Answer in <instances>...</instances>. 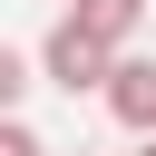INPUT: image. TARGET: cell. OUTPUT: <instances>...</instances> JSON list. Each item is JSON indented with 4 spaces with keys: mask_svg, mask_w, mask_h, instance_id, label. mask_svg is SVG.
<instances>
[{
    "mask_svg": "<svg viewBox=\"0 0 156 156\" xmlns=\"http://www.w3.org/2000/svg\"><path fill=\"white\" fill-rule=\"evenodd\" d=\"M117 58H127V49H107V39H88V29L68 20V10H58V29L39 39V78H49V88H68V98H88V88H107V78H117Z\"/></svg>",
    "mask_w": 156,
    "mask_h": 156,
    "instance_id": "cell-1",
    "label": "cell"
},
{
    "mask_svg": "<svg viewBox=\"0 0 156 156\" xmlns=\"http://www.w3.org/2000/svg\"><path fill=\"white\" fill-rule=\"evenodd\" d=\"M98 98H107V117H117L127 136H156V58H136V49H127V58H117V78H107Z\"/></svg>",
    "mask_w": 156,
    "mask_h": 156,
    "instance_id": "cell-2",
    "label": "cell"
},
{
    "mask_svg": "<svg viewBox=\"0 0 156 156\" xmlns=\"http://www.w3.org/2000/svg\"><path fill=\"white\" fill-rule=\"evenodd\" d=\"M68 20H78L88 39H107V49H127V39L146 29V0H68Z\"/></svg>",
    "mask_w": 156,
    "mask_h": 156,
    "instance_id": "cell-3",
    "label": "cell"
},
{
    "mask_svg": "<svg viewBox=\"0 0 156 156\" xmlns=\"http://www.w3.org/2000/svg\"><path fill=\"white\" fill-rule=\"evenodd\" d=\"M39 88V58H20V49H0V107H20Z\"/></svg>",
    "mask_w": 156,
    "mask_h": 156,
    "instance_id": "cell-4",
    "label": "cell"
},
{
    "mask_svg": "<svg viewBox=\"0 0 156 156\" xmlns=\"http://www.w3.org/2000/svg\"><path fill=\"white\" fill-rule=\"evenodd\" d=\"M0 156H49V146H39V136H29L20 117H0Z\"/></svg>",
    "mask_w": 156,
    "mask_h": 156,
    "instance_id": "cell-5",
    "label": "cell"
},
{
    "mask_svg": "<svg viewBox=\"0 0 156 156\" xmlns=\"http://www.w3.org/2000/svg\"><path fill=\"white\" fill-rule=\"evenodd\" d=\"M127 156H156V136H136V146H127Z\"/></svg>",
    "mask_w": 156,
    "mask_h": 156,
    "instance_id": "cell-6",
    "label": "cell"
},
{
    "mask_svg": "<svg viewBox=\"0 0 156 156\" xmlns=\"http://www.w3.org/2000/svg\"><path fill=\"white\" fill-rule=\"evenodd\" d=\"M78 156H88V146H78Z\"/></svg>",
    "mask_w": 156,
    "mask_h": 156,
    "instance_id": "cell-7",
    "label": "cell"
}]
</instances>
